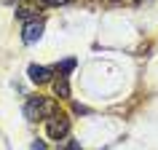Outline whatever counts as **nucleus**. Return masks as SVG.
<instances>
[{
	"mask_svg": "<svg viewBox=\"0 0 158 150\" xmlns=\"http://www.w3.org/2000/svg\"><path fill=\"white\" fill-rule=\"evenodd\" d=\"M56 150H81V142L73 140V137H62L56 142Z\"/></svg>",
	"mask_w": 158,
	"mask_h": 150,
	"instance_id": "0eeeda50",
	"label": "nucleus"
},
{
	"mask_svg": "<svg viewBox=\"0 0 158 150\" xmlns=\"http://www.w3.org/2000/svg\"><path fill=\"white\" fill-rule=\"evenodd\" d=\"M46 134H48L51 140H62V137H67L70 134V118L64 115V113H56L54 118H48V123H46Z\"/></svg>",
	"mask_w": 158,
	"mask_h": 150,
	"instance_id": "f03ea898",
	"label": "nucleus"
},
{
	"mask_svg": "<svg viewBox=\"0 0 158 150\" xmlns=\"http://www.w3.org/2000/svg\"><path fill=\"white\" fill-rule=\"evenodd\" d=\"M54 94L59 99H70V83H67V75H59L54 81Z\"/></svg>",
	"mask_w": 158,
	"mask_h": 150,
	"instance_id": "39448f33",
	"label": "nucleus"
},
{
	"mask_svg": "<svg viewBox=\"0 0 158 150\" xmlns=\"http://www.w3.org/2000/svg\"><path fill=\"white\" fill-rule=\"evenodd\" d=\"M73 67H75V59H64V62H62L56 70H59V75H64V73H70Z\"/></svg>",
	"mask_w": 158,
	"mask_h": 150,
	"instance_id": "6e6552de",
	"label": "nucleus"
},
{
	"mask_svg": "<svg viewBox=\"0 0 158 150\" xmlns=\"http://www.w3.org/2000/svg\"><path fill=\"white\" fill-rule=\"evenodd\" d=\"M43 35V22L40 19H32V22H24L22 27V40L24 43H38Z\"/></svg>",
	"mask_w": 158,
	"mask_h": 150,
	"instance_id": "7ed1b4c3",
	"label": "nucleus"
},
{
	"mask_svg": "<svg viewBox=\"0 0 158 150\" xmlns=\"http://www.w3.org/2000/svg\"><path fill=\"white\" fill-rule=\"evenodd\" d=\"M30 150H46V145H43V142H32V148Z\"/></svg>",
	"mask_w": 158,
	"mask_h": 150,
	"instance_id": "9d476101",
	"label": "nucleus"
},
{
	"mask_svg": "<svg viewBox=\"0 0 158 150\" xmlns=\"http://www.w3.org/2000/svg\"><path fill=\"white\" fill-rule=\"evenodd\" d=\"M43 3H46V6H67L70 0H43Z\"/></svg>",
	"mask_w": 158,
	"mask_h": 150,
	"instance_id": "1a4fd4ad",
	"label": "nucleus"
},
{
	"mask_svg": "<svg viewBox=\"0 0 158 150\" xmlns=\"http://www.w3.org/2000/svg\"><path fill=\"white\" fill-rule=\"evenodd\" d=\"M38 11L35 6H19L16 8V19H22V22H32V19H38Z\"/></svg>",
	"mask_w": 158,
	"mask_h": 150,
	"instance_id": "423d86ee",
	"label": "nucleus"
},
{
	"mask_svg": "<svg viewBox=\"0 0 158 150\" xmlns=\"http://www.w3.org/2000/svg\"><path fill=\"white\" fill-rule=\"evenodd\" d=\"M59 113V107H56V102L54 99H48V97H30L27 99V105H24V115L30 118V121H43V118H54Z\"/></svg>",
	"mask_w": 158,
	"mask_h": 150,
	"instance_id": "f257e3e1",
	"label": "nucleus"
},
{
	"mask_svg": "<svg viewBox=\"0 0 158 150\" xmlns=\"http://www.w3.org/2000/svg\"><path fill=\"white\" fill-rule=\"evenodd\" d=\"M27 75H30V81H32V83H48L51 75H54V70H48V67H40V65H30Z\"/></svg>",
	"mask_w": 158,
	"mask_h": 150,
	"instance_id": "20e7f679",
	"label": "nucleus"
}]
</instances>
